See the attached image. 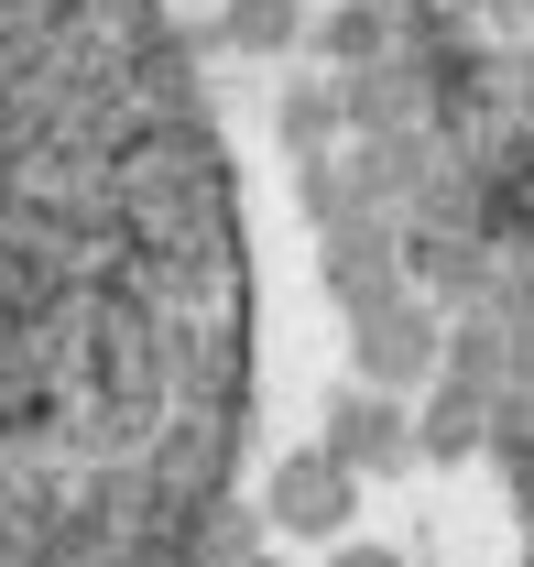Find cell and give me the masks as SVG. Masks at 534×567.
Masks as SVG:
<instances>
[{"label": "cell", "mask_w": 534, "mask_h": 567, "mask_svg": "<svg viewBox=\"0 0 534 567\" xmlns=\"http://www.w3.org/2000/svg\"><path fill=\"white\" fill-rule=\"evenodd\" d=\"M328 447L360 470V481H371V470H414V458H425V447H414V415H403L382 382H360V393H338V404H328Z\"/></svg>", "instance_id": "3"}, {"label": "cell", "mask_w": 534, "mask_h": 567, "mask_svg": "<svg viewBox=\"0 0 534 567\" xmlns=\"http://www.w3.org/2000/svg\"><path fill=\"white\" fill-rule=\"evenodd\" d=\"M263 524L295 535V546H338V535L360 524V470L338 458L328 436H317V447H284L263 470Z\"/></svg>", "instance_id": "1"}, {"label": "cell", "mask_w": 534, "mask_h": 567, "mask_svg": "<svg viewBox=\"0 0 534 567\" xmlns=\"http://www.w3.org/2000/svg\"><path fill=\"white\" fill-rule=\"evenodd\" d=\"M284 22H295V0H240V33L251 44H284Z\"/></svg>", "instance_id": "5"}, {"label": "cell", "mask_w": 534, "mask_h": 567, "mask_svg": "<svg viewBox=\"0 0 534 567\" xmlns=\"http://www.w3.org/2000/svg\"><path fill=\"white\" fill-rule=\"evenodd\" d=\"M349 371L360 382H382V393H403V382H437V317L425 306H371V317H349Z\"/></svg>", "instance_id": "2"}, {"label": "cell", "mask_w": 534, "mask_h": 567, "mask_svg": "<svg viewBox=\"0 0 534 567\" xmlns=\"http://www.w3.org/2000/svg\"><path fill=\"white\" fill-rule=\"evenodd\" d=\"M480 436H491V404L437 371V393H425V415H414V447H425V458H480Z\"/></svg>", "instance_id": "4"}, {"label": "cell", "mask_w": 534, "mask_h": 567, "mask_svg": "<svg viewBox=\"0 0 534 567\" xmlns=\"http://www.w3.org/2000/svg\"><path fill=\"white\" fill-rule=\"evenodd\" d=\"M328 567H403V546H371V535L349 524V535H338V557H328Z\"/></svg>", "instance_id": "6"}]
</instances>
